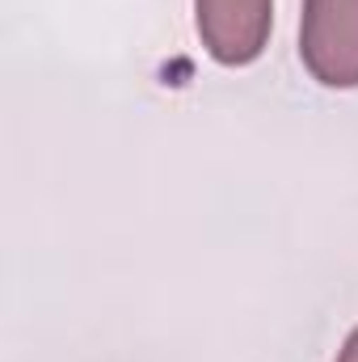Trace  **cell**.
I'll use <instances>...</instances> for the list:
<instances>
[{
	"label": "cell",
	"mask_w": 358,
	"mask_h": 362,
	"mask_svg": "<svg viewBox=\"0 0 358 362\" xmlns=\"http://www.w3.org/2000/svg\"><path fill=\"white\" fill-rule=\"evenodd\" d=\"M299 55L325 89H358V0H304Z\"/></svg>",
	"instance_id": "6da1fadb"
},
{
	"label": "cell",
	"mask_w": 358,
	"mask_h": 362,
	"mask_svg": "<svg viewBox=\"0 0 358 362\" xmlns=\"http://www.w3.org/2000/svg\"><path fill=\"white\" fill-rule=\"evenodd\" d=\"M194 25L215 64L245 68L266 51L274 0H194Z\"/></svg>",
	"instance_id": "7a4b0ae2"
},
{
	"label": "cell",
	"mask_w": 358,
	"mask_h": 362,
	"mask_svg": "<svg viewBox=\"0 0 358 362\" xmlns=\"http://www.w3.org/2000/svg\"><path fill=\"white\" fill-rule=\"evenodd\" d=\"M337 362H358V325L350 329V337L342 341V354H337Z\"/></svg>",
	"instance_id": "3957f363"
}]
</instances>
